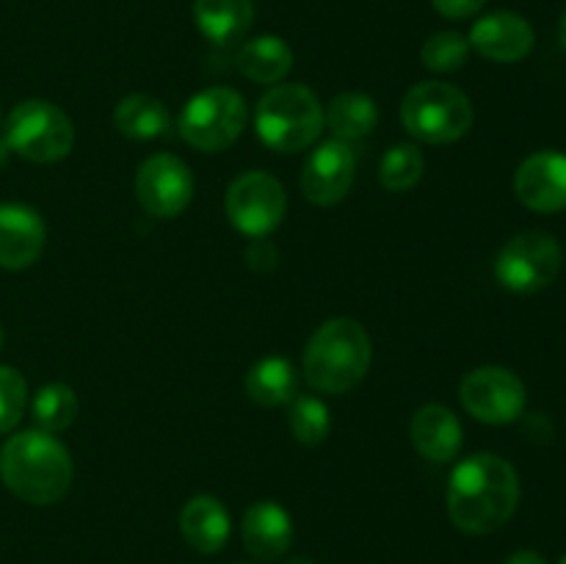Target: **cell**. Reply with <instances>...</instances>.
<instances>
[{"instance_id": "6da1fadb", "label": "cell", "mask_w": 566, "mask_h": 564, "mask_svg": "<svg viewBox=\"0 0 566 564\" xmlns=\"http://www.w3.org/2000/svg\"><path fill=\"white\" fill-rule=\"evenodd\" d=\"M517 503V470L497 453H473L453 468L448 481V514L464 534H492L512 520Z\"/></svg>"}, {"instance_id": "7a4b0ae2", "label": "cell", "mask_w": 566, "mask_h": 564, "mask_svg": "<svg viewBox=\"0 0 566 564\" xmlns=\"http://www.w3.org/2000/svg\"><path fill=\"white\" fill-rule=\"evenodd\" d=\"M72 457L53 435L28 429L0 448V479L20 501L50 506L72 487Z\"/></svg>"}, {"instance_id": "3957f363", "label": "cell", "mask_w": 566, "mask_h": 564, "mask_svg": "<svg viewBox=\"0 0 566 564\" xmlns=\"http://www.w3.org/2000/svg\"><path fill=\"white\" fill-rule=\"evenodd\" d=\"M374 357V343L354 318L321 324L304 348V379L326 396H343L365 379Z\"/></svg>"}, {"instance_id": "277c9868", "label": "cell", "mask_w": 566, "mask_h": 564, "mask_svg": "<svg viewBox=\"0 0 566 564\" xmlns=\"http://www.w3.org/2000/svg\"><path fill=\"white\" fill-rule=\"evenodd\" d=\"M254 130L274 153H302L313 147L324 130V105L313 88L302 83H280L260 97L254 108Z\"/></svg>"}, {"instance_id": "5b68a950", "label": "cell", "mask_w": 566, "mask_h": 564, "mask_svg": "<svg viewBox=\"0 0 566 564\" xmlns=\"http://www.w3.org/2000/svg\"><path fill=\"white\" fill-rule=\"evenodd\" d=\"M475 111L468 94L453 83L423 81L401 100V122L418 142L453 144L473 127Z\"/></svg>"}, {"instance_id": "8992f818", "label": "cell", "mask_w": 566, "mask_h": 564, "mask_svg": "<svg viewBox=\"0 0 566 564\" xmlns=\"http://www.w3.org/2000/svg\"><path fill=\"white\" fill-rule=\"evenodd\" d=\"M247 119V100L235 88L210 86L182 105L177 130L199 153H221L238 142Z\"/></svg>"}, {"instance_id": "52a82bcc", "label": "cell", "mask_w": 566, "mask_h": 564, "mask_svg": "<svg viewBox=\"0 0 566 564\" xmlns=\"http://www.w3.org/2000/svg\"><path fill=\"white\" fill-rule=\"evenodd\" d=\"M6 144L31 164H55L75 147V127L59 105L25 100L6 119Z\"/></svg>"}, {"instance_id": "ba28073f", "label": "cell", "mask_w": 566, "mask_h": 564, "mask_svg": "<svg viewBox=\"0 0 566 564\" xmlns=\"http://www.w3.org/2000/svg\"><path fill=\"white\" fill-rule=\"evenodd\" d=\"M564 249L551 232L525 230L503 243L495 258V276L506 291L536 293L562 274Z\"/></svg>"}, {"instance_id": "9c48e42d", "label": "cell", "mask_w": 566, "mask_h": 564, "mask_svg": "<svg viewBox=\"0 0 566 564\" xmlns=\"http://www.w3.org/2000/svg\"><path fill=\"white\" fill-rule=\"evenodd\" d=\"M224 208L238 232L247 238H265L285 219L287 194L276 177L265 171H243L227 188Z\"/></svg>"}, {"instance_id": "30bf717a", "label": "cell", "mask_w": 566, "mask_h": 564, "mask_svg": "<svg viewBox=\"0 0 566 564\" xmlns=\"http://www.w3.org/2000/svg\"><path fill=\"white\" fill-rule=\"evenodd\" d=\"M459 398L475 420L490 426L514 424L523 415L528 393L514 370L501 365H481L464 374Z\"/></svg>"}, {"instance_id": "8fae6325", "label": "cell", "mask_w": 566, "mask_h": 564, "mask_svg": "<svg viewBox=\"0 0 566 564\" xmlns=\"http://www.w3.org/2000/svg\"><path fill=\"white\" fill-rule=\"evenodd\" d=\"M136 197L144 213L155 219H175L193 199L191 169L171 153L149 155L136 171Z\"/></svg>"}, {"instance_id": "7c38bea8", "label": "cell", "mask_w": 566, "mask_h": 564, "mask_svg": "<svg viewBox=\"0 0 566 564\" xmlns=\"http://www.w3.org/2000/svg\"><path fill=\"white\" fill-rule=\"evenodd\" d=\"M354 169H357V158H354L352 147L346 142L332 138V142L318 144L304 160L298 186L310 202L332 208V205L343 202L346 194L352 191Z\"/></svg>"}, {"instance_id": "4fadbf2b", "label": "cell", "mask_w": 566, "mask_h": 564, "mask_svg": "<svg viewBox=\"0 0 566 564\" xmlns=\"http://www.w3.org/2000/svg\"><path fill=\"white\" fill-rule=\"evenodd\" d=\"M514 194L536 213H558L566 208V155L542 149L525 158L514 175Z\"/></svg>"}, {"instance_id": "5bb4252c", "label": "cell", "mask_w": 566, "mask_h": 564, "mask_svg": "<svg viewBox=\"0 0 566 564\" xmlns=\"http://www.w3.org/2000/svg\"><path fill=\"white\" fill-rule=\"evenodd\" d=\"M468 42L470 50L481 53L486 61L514 64L534 50L536 36L525 17L514 14V11H492L475 22Z\"/></svg>"}, {"instance_id": "9a60e30c", "label": "cell", "mask_w": 566, "mask_h": 564, "mask_svg": "<svg viewBox=\"0 0 566 564\" xmlns=\"http://www.w3.org/2000/svg\"><path fill=\"white\" fill-rule=\"evenodd\" d=\"M42 216L20 202L0 205V265L9 271H22L39 260L44 249Z\"/></svg>"}, {"instance_id": "2e32d148", "label": "cell", "mask_w": 566, "mask_h": 564, "mask_svg": "<svg viewBox=\"0 0 566 564\" xmlns=\"http://www.w3.org/2000/svg\"><path fill=\"white\" fill-rule=\"evenodd\" d=\"M409 437L415 451L437 464L451 462L462 451V424L442 404H423L409 424Z\"/></svg>"}, {"instance_id": "e0dca14e", "label": "cell", "mask_w": 566, "mask_h": 564, "mask_svg": "<svg viewBox=\"0 0 566 564\" xmlns=\"http://www.w3.org/2000/svg\"><path fill=\"white\" fill-rule=\"evenodd\" d=\"M241 536L247 551L254 558L263 562H274L282 553H287L293 542V520L280 503L274 501H260L252 503L243 514Z\"/></svg>"}, {"instance_id": "ac0fdd59", "label": "cell", "mask_w": 566, "mask_h": 564, "mask_svg": "<svg viewBox=\"0 0 566 564\" xmlns=\"http://www.w3.org/2000/svg\"><path fill=\"white\" fill-rule=\"evenodd\" d=\"M180 531L188 545L199 553H219L230 540V514L213 495H197L182 506Z\"/></svg>"}, {"instance_id": "d6986e66", "label": "cell", "mask_w": 566, "mask_h": 564, "mask_svg": "<svg viewBox=\"0 0 566 564\" xmlns=\"http://www.w3.org/2000/svg\"><path fill=\"white\" fill-rule=\"evenodd\" d=\"M193 20L210 42L227 48L249 33L254 6L252 0H193Z\"/></svg>"}, {"instance_id": "ffe728a7", "label": "cell", "mask_w": 566, "mask_h": 564, "mask_svg": "<svg viewBox=\"0 0 566 564\" xmlns=\"http://www.w3.org/2000/svg\"><path fill=\"white\" fill-rule=\"evenodd\" d=\"M114 125L122 136L149 142V138L169 136L171 116L166 105L153 94H127L116 103Z\"/></svg>"}, {"instance_id": "44dd1931", "label": "cell", "mask_w": 566, "mask_h": 564, "mask_svg": "<svg viewBox=\"0 0 566 564\" xmlns=\"http://www.w3.org/2000/svg\"><path fill=\"white\" fill-rule=\"evenodd\" d=\"M235 64L241 75H247L249 81L274 86V83H280L291 72L293 50L280 36L265 33V36H254L241 44Z\"/></svg>"}, {"instance_id": "7402d4cb", "label": "cell", "mask_w": 566, "mask_h": 564, "mask_svg": "<svg viewBox=\"0 0 566 564\" xmlns=\"http://www.w3.org/2000/svg\"><path fill=\"white\" fill-rule=\"evenodd\" d=\"M298 374L285 357H263L247 374V393L254 404L265 409L282 407L296 398Z\"/></svg>"}, {"instance_id": "603a6c76", "label": "cell", "mask_w": 566, "mask_h": 564, "mask_svg": "<svg viewBox=\"0 0 566 564\" xmlns=\"http://www.w3.org/2000/svg\"><path fill=\"white\" fill-rule=\"evenodd\" d=\"M379 122V108L374 97L359 92H343L326 105L324 125L329 127L337 142H357L365 138Z\"/></svg>"}, {"instance_id": "cb8c5ba5", "label": "cell", "mask_w": 566, "mask_h": 564, "mask_svg": "<svg viewBox=\"0 0 566 564\" xmlns=\"http://www.w3.org/2000/svg\"><path fill=\"white\" fill-rule=\"evenodd\" d=\"M77 396L70 385L64 382H50L42 390L33 396L31 415L36 429L48 431V435H59V431L70 429L77 418Z\"/></svg>"}, {"instance_id": "d4e9b609", "label": "cell", "mask_w": 566, "mask_h": 564, "mask_svg": "<svg viewBox=\"0 0 566 564\" xmlns=\"http://www.w3.org/2000/svg\"><path fill=\"white\" fill-rule=\"evenodd\" d=\"M426 171V158L415 144H396L385 153L379 164V180L387 191L403 194L420 182Z\"/></svg>"}, {"instance_id": "484cf974", "label": "cell", "mask_w": 566, "mask_h": 564, "mask_svg": "<svg viewBox=\"0 0 566 564\" xmlns=\"http://www.w3.org/2000/svg\"><path fill=\"white\" fill-rule=\"evenodd\" d=\"M332 429L329 407L315 396H296L291 407V431L302 446H321Z\"/></svg>"}, {"instance_id": "4316f807", "label": "cell", "mask_w": 566, "mask_h": 564, "mask_svg": "<svg viewBox=\"0 0 566 564\" xmlns=\"http://www.w3.org/2000/svg\"><path fill=\"white\" fill-rule=\"evenodd\" d=\"M470 42L457 31L431 33L420 50V61L431 72H457L468 64Z\"/></svg>"}, {"instance_id": "83f0119b", "label": "cell", "mask_w": 566, "mask_h": 564, "mask_svg": "<svg viewBox=\"0 0 566 564\" xmlns=\"http://www.w3.org/2000/svg\"><path fill=\"white\" fill-rule=\"evenodd\" d=\"M28 404V385L20 370L0 365V435H9L22 420Z\"/></svg>"}, {"instance_id": "f1b7e54d", "label": "cell", "mask_w": 566, "mask_h": 564, "mask_svg": "<svg viewBox=\"0 0 566 564\" xmlns=\"http://www.w3.org/2000/svg\"><path fill=\"white\" fill-rule=\"evenodd\" d=\"M431 6L446 20H468V17H475L484 9L486 0H431Z\"/></svg>"}, {"instance_id": "f546056e", "label": "cell", "mask_w": 566, "mask_h": 564, "mask_svg": "<svg viewBox=\"0 0 566 564\" xmlns=\"http://www.w3.org/2000/svg\"><path fill=\"white\" fill-rule=\"evenodd\" d=\"M506 564H547V562L534 551H517L506 558Z\"/></svg>"}, {"instance_id": "4dcf8cb0", "label": "cell", "mask_w": 566, "mask_h": 564, "mask_svg": "<svg viewBox=\"0 0 566 564\" xmlns=\"http://www.w3.org/2000/svg\"><path fill=\"white\" fill-rule=\"evenodd\" d=\"M558 39H562V44H564V50H566V9H564V14H562V22H558Z\"/></svg>"}, {"instance_id": "1f68e13d", "label": "cell", "mask_w": 566, "mask_h": 564, "mask_svg": "<svg viewBox=\"0 0 566 564\" xmlns=\"http://www.w3.org/2000/svg\"><path fill=\"white\" fill-rule=\"evenodd\" d=\"M9 153H11V149H9V144H6V138H0V166L9 160Z\"/></svg>"}, {"instance_id": "d6a6232c", "label": "cell", "mask_w": 566, "mask_h": 564, "mask_svg": "<svg viewBox=\"0 0 566 564\" xmlns=\"http://www.w3.org/2000/svg\"><path fill=\"white\" fill-rule=\"evenodd\" d=\"M282 564H315V562H313V558L296 556V558H287V562H282Z\"/></svg>"}, {"instance_id": "836d02e7", "label": "cell", "mask_w": 566, "mask_h": 564, "mask_svg": "<svg viewBox=\"0 0 566 564\" xmlns=\"http://www.w3.org/2000/svg\"><path fill=\"white\" fill-rule=\"evenodd\" d=\"M0 346H3V330H0Z\"/></svg>"}, {"instance_id": "e575fe53", "label": "cell", "mask_w": 566, "mask_h": 564, "mask_svg": "<svg viewBox=\"0 0 566 564\" xmlns=\"http://www.w3.org/2000/svg\"><path fill=\"white\" fill-rule=\"evenodd\" d=\"M558 564H566V556H564V558H562V562H558Z\"/></svg>"}]
</instances>
